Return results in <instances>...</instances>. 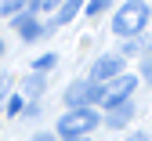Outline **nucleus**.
<instances>
[{"instance_id": "5", "label": "nucleus", "mask_w": 152, "mask_h": 141, "mask_svg": "<svg viewBox=\"0 0 152 141\" xmlns=\"http://www.w3.org/2000/svg\"><path fill=\"white\" fill-rule=\"evenodd\" d=\"M116 76H123V54H102L91 65V83H98V87L112 83Z\"/></svg>"}, {"instance_id": "6", "label": "nucleus", "mask_w": 152, "mask_h": 141, "mask_svg": "<svg viewBox=\"0 0 152 141\" xmlns=\"http://www.w3.org/2000/svg\"><path fill=\"white\" fill-rule=\"evenodd\" d=\"M15 29H18V36H22L26 44H33V40H40V36L47 33L40 22H36V15H29V11H22V15L15 18Z\"/></svg>"}, {"instance_id": "20", "label": "nucleus", "mask_w": 152, "mask_h": 141, "mask_svg": "<svg viewBox=\"0 0 152 141\" xmlns=\"http://www.w3.org/2000/svg\"><path fill=\"white\" fill-rule=\"evenodd\" d=\"M80 141H87V137H80Z\"/></svg>"}, {"instance_id": "9", "label": "nucleus", "mask_w": 152, "mask_h": 141, "mask_svg": "<svg viewBox=\"0 0 152 141\" xmlns=\"http://www.w3.org/2000/svg\"><path fill=\"white\" fill-rule=\"evenodd\" d=\"M54 65H58V54H40V58H36V62H33V72H51Z\"/></svg>"}, {"instance_id": "7", "label": "nucleus", "mask_w": 152, "mask_h": 141, "mask_svg": "<svg viewBox=\"0 0 152 141\" xmlns=\"http://www.w3.org/2000/svg\"><path fill=\"white\" fill-rule=\"evenodd\" d=\"M130 119H134V105L127 102V105L112 109V112L105 116V127H109V130H120V127H127V123H130Z\"/></svg>"}, {"instance_id": "10", "label": "nucleus", "mask_w": 152, "mask_h": 141, "mask_svg": "<svg viewBox=\"0 0 152 141\" xmlns=\"http://www.w3.org/2000/svg\"><path fill=\"white\" fill-rule=\"evenodd\" d=\"M22 11H26L22 0H4V4H0V15H4V18H18Z\"/></svg>"}, {"instance_id": "15", "label": "nucleus", "mask_w": 152, "mask_h": 141, "mask_svg": "<svg viewBox=\"0 0 152 141\" xmlns=\"http://www.w3.org/2000/svg\"><path fill=\"white\" fill-rule=\"evenodd\" d=\"M7 91H11V76H7V72H0V102L7 98Z\"/></svg>"}, {"instance_id": "3", "label": "nucleus", "mask_w": 152, "mask_h": 141, "mask_svg": "<svg viewBox=\"0 0 152 141\" xmlns=\"http://www.w3.org/2000/svg\"><path fill=\"white\" fill-rule=\"evenodd\" d=\"M134 87H138V76H130V72L116 76L112 83H105V87H102V109H105V112H112V109L127 105V102H130V94H134Z\"/></svg>"}, {"instance_id": "16", "label": "nucleus", "mask_w": 152, "mask_h": 141, "mask_svg": "<svg viewBox=\"0 0 152 141\" xmlns=\"http://www.w3.org/2000/svg\"><path fill=\"white\" fill-rule=\"evenodd\" d=\"M109 7V0H94V4H87V15H102Z\"/></svg>"}, {"instance_id": "12", "label": "nucleus", "mask_w": 152, "mask_h": 141, "mask_svg": "<svg viewBox=\"0 0 152 141\" xmlns=\"http://www.w3.org/2000/svg\"><path fill=\"white\" fill-rule=\"evenodd\" d=\"M40 91H44V76L33 72V76L26 80V94H29V98H40Z\"/></svg>"}, {"instance_id": "17", "label": "nucleus", "mask_w": 152, "mask_h": 141, "mask_svg": "<svg viewBox=\"0 0 152 141\" xmlns=\"http://www.w3.org/2000/svg\"><path fill=\"white\" fill-rule=\"evenodd\" d=\"M127 141H148V134H145V130H134V134H130Z\"/></svg>"}, {"instance_id": "11", "label": "nucleus", "mask_w": 152, "mask_h": 141, "mask_svg": "<svg viewBox=\"0 0 152 141\" xmlns=\"http://www.w3.org/2000/svg\"><path fill=\"white\" fill-rule=\"evenodd\" d=\"M141 80H145V83H152V44L141 51Z\"/></svg>"}, {"instance_id": "19", "label": "nucleus", "mask_w": 152, "mask_h": 141, "mask_svg": "<svg viewBox=\"0 0 152 141\" xmlns=\"http://www.w3.org/2000/svg\"><path fill=\"white\" fill-rule=\"evenodd\" d=\"M0 58H4V40H0Z\"/></svg>"}, {"instance_id": "4", "label": "nucleus", "mask_w": 152, "mask_h": 141, "mask_svg": "<svg viewBox=\"0 0 152 141\" xmlns=\"http://www.w3.org/2000/svg\"><path fill=\"white\" fill-rule=\"evenodd\" d=\"M65 105L69 109H94L102 105V87L91 83V80H76L65 87Z\"/></svg>"}, {"instance_id": "8", "label": "nucleus", "mask_w": 152, "mask_h": 141, "mask_svg": "<svg viewBox=\"0 0 152 141\" xmlns=\"http://www.w3.org/2000/svg\"><path fill=\"white\" fill-rule=\"evenodd\" d=\"M76 11H80V0H69V4H62L58 11H54V22H47L44 29L51 33L54 26H65V22H72V18H76Z\"/></svg>"}, {"instance_id": "14", "label": "nucleus", "mask_w": 152, "mask_h": 141, "mask_svg": "<svg viewBox=\"0 0 152 141\" xmlns=\"http://www.w3.org/2000/svg\"><path fill=\"white\" fill-rule=\"evenodd\" d=\"M22 109H26V98H22V94H11V98H7V112H11V116H18Z\"/></svg>"}, {"instance_id": "1", "label": "nucleus", "mask_w": 152, "mask_h": 141, "mask_svg": "<svg viewBox=\"0 0 152 141\" xmlns=\"http://www.w3.org/2000/svg\"><path fill=\"white\" fill-rule=\"evenodd\" d=\"M148 26V4L145 0H127V4H120V11L112 15V33L116 36H127V40H134L141 36Z\"/></svg>"}, {"instance_id": "2", "label": "nucleus", "mask_w": 152, "mask_h": 141, "mask_svg": "<svg viewBox=\"0 0 152 141\" xmlns=\"http://www.w3.org/2000/svg\"><path fill=\"white\" fill-rule=\"evenodd\" d=\"M98 123H102V116L94 112V109H69L58 119V137L62 141H80V137H87Z\"/></svg>"}, {"instance_id": "13", "label": "nucleus", "mask_w": 152, "mask_h": 141, "mask_svg": "<svg viewBox=\"0 0 152 141\" xmlns=\"http://www.w3.org/2000/svg\"><path fill=\"white\" fill-rule=\"evenodd\" d=\"M148 44H145V40L141 36H134V40H127V47H123V58H130V54H141Z\"/></svg>"}, {"instance_id": "18", "label": "nucleus", "mask_w": 152, "mask_h": 141, "mask_svg": "<svg viewBox=\"0 0 152 141\" xmlns=\"http://www.w3.org/2000/svg\"><path fill=\"white\" fill-rule=\"evenodd\" d=\"M33 141H54V134H36Z\"/></svg>"}]
</instances>
